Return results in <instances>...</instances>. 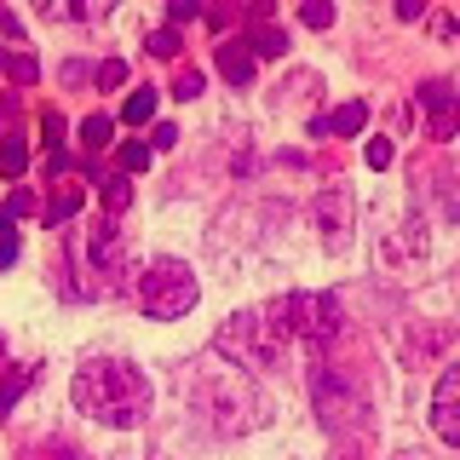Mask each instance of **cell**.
I'll use <instances>...</instances> for the list:
<instances>
[{
  "instance_id": "1",
  "label": "cell",
  "mask_w": 460,
  "mask_h": 460,
  "mask_svg": "<svg viewBox=\"0 0 460 460\" xmlns=\"http://www.w3.org/2000/svg\"><path fill=\"white\" fill-rule=\"evenodd\" d=\"M69 397H75L86 420L115 426V431L150 420V374L127 363V357H86L75 380H69Z\"/></svg>"
},
{
  "instance_id": "2",
  "label": "cell",
  "mask_w": 460,
  "mask_h": 460,
  "mask_svg": "<svg viewBox=\"0 0 460 460\" xmlns=\"http://www.w3.org/2000/svg\"><path fill=\"white\" fill-rule=\"evenodd\" d=\"M190 402H196V414H201L213 431H230V438L253 431L259 420H265V409H270L265 392L253 385V374L236 368V363L196 368V374H190Z\"/></svg>"
},
{
  "instance_id": "3",
  "label": "cell",
  "mask_w": 460,
  "mask_h": 460,
  "mask_svg": "<svg viewBox=\"0 0 460 460\" xmlns=\"http://www.w3.org/2000/svg\"><path fill=\"white\" fill-rule=\"evenodd\" d=\"M288 340H294V328H288V311L277 299V305L236 311L219 334H213V351L230 357L236 368H277L282 351H288Z\"/></svg>"
},
{
  "instance_id": "4",
  "label": "cell",
  "mask_w": 460,
  "mask_h": 460,
  "mask_svg": "<svg viewBox=\"0 0 460 460\" xmlns=\"http://www.w3.org/2000/svg\"><path fill=\"white\" fill-rule=\"evenodd\" d=\"M196 299H201V282H196V270L184 265V259H150V265L138 270V311L155 316V323L184 316Z\"/></svg>"
},
{
  "instance_id": "5",
  "label": "cell",
  "mask_w": 460,
  "mask_h": 460,
  "mask_svg": "<svg viewBox=\"0 0 460 460\" xmlns=\"http://www.w3.org/2000/svg\"><path fill=\"white\" fill-rule=\"evenodd\" d=\"M75 259H81V294H98V299L115 294V288H127V277H133V248H127V236L115 230V219H98Z\"/></svg>"
},
{
  "instance_id": "6",
  "label": "cell",
  "mask_w": 460,
  "mask_h": 460,
  "mask_svg": "<svg viewBox=\"0 0 460 460\" xmlns=\"http://www.w3.org/2000/svg\"><path fill=\"white\" fill-rule=\"evenodd\" d=\"M311 402H316V420L334 431V438L368 431V392L351 380V368H316L311 374Z\"/></svg>"
},
{
  "instance_id": "7",
  "label": "cell",
  "mask_w": 460,
  "mask_h": 460,
  "mask_svg": "<svg viewBox=\"0 0 460 460\" xmlns=\"http://www.w3.org/2000/svg\"><path fill=\"white\" fill-rule=\"evenodd\" d=\"M282 311H288L294 340H305V345H328V340L345 334V311H340L334 294H288Z\"/></svg>"
},
{
  "instance_id": "8",
  "label": "cell",
  "mask_w": 460,
  "mask_h": 460,
  "mask_svg": "<svg viewBox=\"0 0 460 460\" xmlns=\"http://www.w3.org/2000/svg\"><path fill=\"white\" fill-rule=\"evenodd\" d=\"M311 219H316L323 248H328V253H345V248H351V230H357V196L345 190V184H323Z\"/></svg>"
},
{
  "instance_id": "9",
  "label": "cell",
  "mask_w": 460,
  "mask_h": 460,
  "mask_svg": "<svg viewBox=\"0 0 460 460\" xmlns=\"http://www.w3.org/2000/svg\"><path fill=\"white\" fill-rule=\"evenodd\" d=\"M414 104L426 110V133H431V138H455V133H460V93H455L449 81L414 86Z\"/></svg>"
},
{
  "instance_id": "10",
  "label": "cell",
  "mask_w": 460,
  "mask_h": 460,
  "mask_svg": "<svg viewBox=\"0 0 460 460\" xmlns=\"http://www.w3.org/2000/svg\"><path fill=\"white\" fill-rule=\"evenodd\" d=\"M431 431H438L449 449H460V363H449L431 385Z\"/></svg>"
},
{
  "instance_id": "11",
  "label": "cell",
  "mask_w": 460,
  "mask_h": 460,
  "mask_svg": "<svg viewBox=\"0 0 460 460\" xmlns=\"http://www.w3.org/2000/svg\"><path fill=\"white\" fill-rule=\"evenodd\" d=\"M253 69H259V58L248 52V40H219V75H225V81L248 86Z\"/></svg>"
},
{
  "instance_id": "12",
  "label": "cell",
  "mask_w": 460,
  "mask_h": 460,
  "mask_svg": "<svg viewBox=\"0 0 460 460\" xmlns=\"http://www.w3.org/2000/svg\"><path fill=\"white\" fill-rule=\"evenodd\" d=\"M363 127H368V104H340V110L323 121V133H340V138H351V133H363Z\"/></svg>"
},
{
  "instance_id": "13",
  "label": "cell",
  "mask_w": 460,
  "mask_h": 460,
  "mask_svg": "<svg viewBox=\"0 0 460 460\" xmlns=\"http://www.w3.org/2000/svg\"><path fill=\"white\" fill-rule=\"evenodd\" d=\"M81 201H86V190H81V184H58V196H52V208H47V225H64V219H75V213H81Z\"/></svg>"
},
{
  "instance_id": "14",
  "label": "cell",
  "mask_w": 460,
  "mask_h": 460,
  "mask_svg": "<svg viewBox=\"0 0 460 460\" xmlns=\"http://www.w3.org/2000/svg\"><path fill=\"white\" fill-rule=\"evenodd\" d=\"M155 115V86H138V93H127V104H121V121L127 127H144Z\"/></svg>"
},
{
  "instance_id": "15",
  "label": "cell",
  "mask_w": 460,
  "mask_h": 460,
  "mask_svg": "<svg viewBox=\"0 0 460 460\" xmlns=\"http://www.w3.org/2000/svg\"><path fill=\"white\" fill-rule=\"evenodd\" d=\"M248 52H253V58H282V52H288V29H282V23H270V29H253Z\"/></svg>"
},
{
  "instance_id": "16",
  "label": "cell",
  "mask_w": 460,
  "mask_h": 460,
  "mask_svg": "<svg viewBox=\"0 0 460 460\" xmlns=\"http://www.w3.org/2000/svg\"><path fill=\"white\" fill-rule=\"evenodd\" d=\"M133 208V179L127 172H110L104 179V213H127Z\"/></svg>"
},
{
  "instance_id": "17",
  "label": "cell",
  "mask_w": 460,
  "mask_h": 460,
  "mask_svg": "<svg viewBox=\"0 0 460 460\" xmlns=\"http://www.w3.org/2000/svg\"><path fill=\"white\" fill-rule=\"evenodd\" d=\"M110 133H115V121H110V115H86V121H81V150H104V144H110Z\"/></svg>"
},
{
  "instance_id": "18",
  "label": "cell",
  "mask_w": 460,
  "mask_h": 460,
  "mask_svg": "<svg viewBox=\"0 0 460 460\" xmlns=\"http://www.w3.org/2000/svg\"><path fill=\"white\" fill-rule=\"evenodd\" d=\"M29 380H35L29 368H6V380H0V414H12V402L29 392Z\"/></svg>"
},
{
  "instance_id": "19",
  "label": "cell",
  "mask_w": 460,
  "mask_h": 460,
  "mask_svg": "<svg viewBox=\"0 0 460 460\" xmlns=\"http://www.w3.org/2000/svg\"><path fill=\"white\" fill-rule=\"evenodd\" d=\"M150 144H138V138H127L121 144V155H115V162H121V172H127V179H133V172H144V167H150Z\"/></svg>"
},
{
  "instance_id": "20",
  "label": "cell",
  "mask_w": 460,
  "mask_h": 460,
  "mask_svg": "<svg viewBox=\"0 0 460 460\" xmlns=\"http://www.w3.org/2000/svg\"><path fill=\"white\" fill-rule=\"evenodd\" d=\"M23 162H29L23 138H0V172H6V179H18V172H23Z\"/></svg>"
},
{
  "instance_id": "21",
  "label": "cell",
  "mask_w": 460,
  "mask_h": 460,
  "mask_svg": "<svg viewBox=\"0 0 460 460\" xmlns=\"http://www.w3.org/2000/svg\"><path fill=\"white\" fill-rule=\"evenodd\" d=\"M443 345H449V328H431L426 340H414V334H409V345H402V351H409V363H420L426 351H443Z\"/></svg>"
},
{
  "instance_id": "22",
  "label": "cell",
  "mask_w": 460,
  "mask_h": 460,
  "mask_svg": "<svg viewBox=\"0 0 460 460\" xmlns=\"http://www.w3.org/2000/svg\"><path fill=\"white\" fill-rule=\"evenodd\" d=\"M172 98H179V104L201 98V69H179V81H172Z\"/></svg>"
},
{
  "instance_id": "23",
  "label": "cell",
  "mask_w": 460,
  "mask_h": 460,
  "mask_svg": "<svg viewBox=\"0 0 460 460\" xmlns=\"http://www.w3.org/2000/svg\"><path fill=\"white\" fill-rule=\"evenodd\" d=\"M40 144H47V150H64V115H40Z\"/></svg>"
},
{
  "instance_id": "24",
  "label": "cell",
  "mask_w": 460,
  "mask_h": 460,
  "mask_svg": "<svg viewBox=\"0 0 460 460\" xmlns=\"http://www.w3.org/2000/svg\"><path fill=\"white\" fill-rule=\"evenodd\" d=\"M121 81H127V64H121V58H104V64H98V86H104V93H115Z\"/></svg>"
},
{
  "instance_id": "25",
  "label": "cell",
  "mask_w": 460,
  "mask_h": 460,
  "mask_svg": "<svg viewBox=\"0 0 460 460\" xmlns=\"http://www.w3.org/2000/svg\"><path fill=\"white\" fill-rule=\"evenodd\" d=\"M12 259H18V230H12V219L0 213V270H6Z\"/></svg>"
},
{
  "instance_id": "26",
  "label": "cell",
  "mask_w": 460,
  "mask_h": 460,
  "mask_svg": "<svg viewBox=\"0 0 460 460\" xmlns=\"http://www.w3.org/2000/svg\"><path fill=\"white\" fill-rule=\"evenodd\" d=\"M299 18H305L311 29H328V23H334V6H328V0H311V6L299 12Z\"/></svg>"
},
{
  "instance_id": "27",
  "label": "cell",
  "mask_w": 460,
  "mask_h": 460,
  "mask_svg": "<svg viewBox=\"0 0 460 460\" xmlns=\"http://www.w3.org/2000/svg\"><path fill=\"white\" fill-rule=\"evenodd\" d=\"M150 52L155 58H179V35H172V29H155V35H150Z\"/></svg>"
},
{
  "instance_id": "28",
  "label": "cell",
  "mask_w": 460,
  "mask_h": 460,
  "mask_svg": "<svg viewBox=\"0 0 460 460\" xmlns=\"http://www.w3.org/2000/svg\"><path fill=\"white\" fill-rule=\"evenodd\" d=\"M6 69H12V81H18V86H29V81L40 75V64H35V58H12Z\"/></svg>"
},
{
  "instance_id": "29",
  "label": "cell",
  "mask_w": 460,
  "mask_h": 460,
  "mask_svg": "<svg viewBox=\"0 0 460 460\" xmlns=\"http://www.w3.org/2000/svg\"><path fill=\"white\" fill-rule=\"evenodd\" d=\"M167 18H172V23H190V18H201V6H196V0H172Z\"/></svg>"
},
{
  "instance_id": "30",
  "label": "cell",
  "mask_w": 460,
  "mask_h": 460,
  "mask_svg": "<svg viewBox=\"0 0 460 460\" xmlns=\"http://www.w3.org/2000/svg\"><path fill=\"white\" fill-rule=\"evenodd\" d=\"M368 167H392V144L385 138H368Z\"/></svg>"
},
{
  "instance_id": "31",
  "label": "cell",
  "mask_w": 460,
  "mask_h": 460,
  "mask_svg": "<svg viewBox=\"0 0 460 460\" xmlns=\"http://www.w3.org/2000/svg\"><path fill=\"white\" fill-rule=\"evenodd\" d=\"M172 144H179V127H155V133H150V150H172Z\"/></svg>"
},
{
  "instance_id": "32",
  "label": "cell",
  "mask_w": 460,
  "mask_h": 460,
  "mask_svg": "<svg viewBox=\"0 0 460 460\" xmlns=\"http://www.w3.org/2000/svg\"><path fill=\"white\" fill-rule=\"evenodd\" d=\"M29 208H35V196H29V190H12V201H6V219H18V213H29Z\"/></svg>"
},
{
  "instance_id": "33",
  "label": "cell",
  "mask_w": 460,
  "mask_h": 460,
  "mask_svg": "<svg viewBox=\"0 0 460 460\" xmlns=\"http://www.w3.org/2000/svg\"><path fill=\"white\" fill-rule=\"evenodd\" d=\"M29 460H75V455H69V449H58V443H52V449H35Z\"/></svg>"
},
{
  "instance_id": "34",
  "label": "cell",
  "mask_w": 460,
  "mask_h": 460,
  "mask_svg": "<svg viewBox=\"0 0 460 460\" xmlns=\"http://www.w3.org/2000/svg\"><path fill=\"white\" fill-rule=\"evenodd\" d=\"M0 64H6V47H0Z\"/></svg>"
},
{
  "instance_id": "35",
  "label": "cell",
  "mask_w": 460,
  "mask_h": 460,
  "mask_svg": "<svg viewBox=\"0 0 460 460\" xmlns=\"http://www.w3.org/2000/svg\"><path fill=\"white\" fill-rule=\"evenodd\" d=\"M397 460H414V455H397Z\"/></svg>"
},
{
  "instance_id": "36",
  "label": "cell",
  "mask_w": 460,
  "mask_h": 460,
  "mask_svg": "<svg viewBox=\"0 0 460 460\" xmlns=\"http://www.w3.org/2000/svg\"><path fill=\"white\" fill-rule=\"evenodd\" d=\"M0 351H6V340H0Z\"/></svg>"
}]
</instances>
